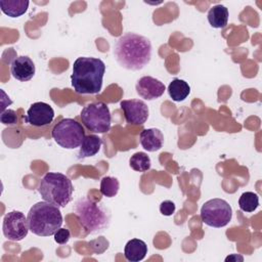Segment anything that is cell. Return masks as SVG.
<instances>
[{
    "instance_id": "1",
    "label": "cell",
    "mask_w": 262,
    "mask_h": 262,
    "mask_svg": "<svg viewBox=\"0 0 262 262\" xmlns=\"http://www.w3.org/2000/svg\"><path fill=\"white\" fill-rule=\"evenodd\" d=\"M114 55L122 68L139 71L150 61L151 43L144 36L128 32L115 43Z\"/></svg>"
},
{
    "instance_id": "2",
    "label": "cell",
    "mask_w": 262,
    "mask_h": 262,
    "mask_svg": "<svg viewBox=\"0 0 262 262\" xmlns=\"http://www.w3.org/2000/svg\"><path fill=\"white\" fill-rule=\"evenodd\" d=\"M105 64L100 58L81 56L73 63L72 86L79 94H97L101 91Z\"/></svg>"
},
{
    "instance_id": "3",
    "label": "cell",
    "mask_w": 262,
    "mask_h": 262,
    "mask_svg": "<svg viewBox=\"0 0 262 262\" xmlns=\"http://www.w3.org/2000/svg\"><path fill=\"white\" fill-rule=\"evenodd\" d=\"M27 219L30 230L39 236L53 235L62 225L59 208L45 201L33 205Z\"/></svg>"
},
{
    "instance_id": "4",
    "label": "cell",
    "mask_w": 262,
    "mask_h": 262,
    "mask_svg": "<svg viewBox=\"0 0 262 262\" xmlns=\"http://www.w3.org/2000/svg\"><path fill=\"white\" fill-rule=\"evenodd\" d=\"M38 191L45 202L63 208L72 201L74 187L71 179L64 174L48 172L40 180Z\"/></svg>"
},
{
    "instance_id": "5",
    "label": "cell",
    "mask_w": 262,
    "mask_h": 262,
    "mask_svg": "<svg viewBox=\"0 0 262 262\" xmlns=\"http://www.w3.org/2000/svg\"><path fill=\"white\" fill-rule=\"evenodd\" d=\"M74 212L82 227L89 233L103 231L110 224L111 215L106 209L87 196H82L76 202Z\"/></svg>"
},
{
    "instance_id": "6",
    "label": "cell",
    "mask_w": 262,
    "mask_h": 262,
    "mask_svg": "<svg viewBox=\"0 0 262 262\" xmlns=\"http://www.w3.org/2000/svg\"><path fill=\"white\" fill-rule=\"evenodd\" d=\"M54 141L63 148L74 149L79 147L85 137V130L81 123L74 119H62L52 129Z\"/></svg>"
},
{
    "instance_id": "7",
    "label": "cell",
    "mask_w": 262,
    "mask_h": 262,
    "mask_svg": "<svg viewBox=\"0 0 262 262\" xmlns=\"http://www.w3.org/2000/svg\"><path fill=\"white\" fill-rule=\"evenodd\" d=\"M81 120L84 126L95 133H106L111 129L112 115L107 104L103 101H95L87 104L81 112Z\"/></svg>"
},
{
    "instance_id": "8",
    "label": "cell",
    "mask_w": 262,
    "mask_h": 262,
    "mask_svg": "<svg viewBox=\"0 0 262 262\" xmlns=\"http://www.w3.org/2000/svg\"><path fill=\"white\" fill-rule=\"evenodd\" d=\"M232 217L230 205L222 199H212L204 203L201 208V219L208 226L223 227L229 223Z\"/></svg>"
},
{
    "instance_id": "9",
    "label": "cell",
    "mask_w": 262,
    "mask_h": 262,
    "mask_svg": "<svg viewBox=\"0 0 262 262\" xmlns=\"http://www.w3.org/2000/svg\"><path fill=\"white\" fill-rule=\"evenodd\" d=\"M29 230L28 219L20 211H11L4 216L2 231L7 239L19 242L28 235Z\"/></svg>"
},
{
    "instance_id": "10",
    "label": "cell",
    "mask_w": 262,
    "mask_h": 262,
    "mask_svg": "<svg viewBox=\"0 0 262 262\" xmlns=\"http://www.w3.org/2000/svg\"><path fill=\"white\" fill-rule=\"evenodd\" d=\"M127 123L131 125H142L146 122L149 111L146 103L140 99H126L120 102Z\"/></svg>"
},
{
    "instance_id": "11",
    "label": "cell",
    "mask_w": 262,
    "mask_h": 262,
    "mask_svg": "<svg viewBox=\"0 0 262 262\" xmlns=\"http://www.w3.org/2000/svg\"><path fill=\"white\" fill-rule=\"evenodd\" d=\"M24 119L28 124L34 127L47 126L54 119V111L48 103L38 101L29 107Z\"/></svg>"
},
{
    "instance_id": "12",
    "label": "cell",
    "mask_w": 262,
    "mask_h": 262,
    "mask_svg": "<svg viewBox=\"0 0 262 262\" xmlns=\"http://www.w3.org/2000/svg\"><path fill=\"white\" fill-rule=\"evenodd\" d=\"M135 89L141 98L146 100H154L164 94L166 87L160 80L150 76H144L137 81Z\"/></svg>"
},
{
    "instance_id": "13",
    "label": "cell",
    "mask_w": 262,
    "mask_h": 262,
    "mask_svg": "<svg viewBox=\"0 0 262 262\" xmlns=\"http://www.w3.org/2000/svg\"><path fill=\"white\" fill-rule=\"evenodd\" d=\"M35 72V63L29 56H16L10 63V73L12 77L18 81L26 82L31 80Z\"/></svg>"
},
{
    "instance_id": "14",
    "label": "cell",
    "mask_w": 262,
    "mask_h": 262,
    "mask_svg": "<svg viewBox=\"0 0 262 262\" xmlns=\"http://www.w3.org/2000/svg\"><path fill=\"white\" fill-rule=\"evenodd\" d=\"M139 141L141 146L147 151H157L164 144V135L158 128H148L140 132Z\"/></svg>"
},
{
    "instance_id": "15",
    "label": "cell",
    "mask_w": 262,
    "mask_h": 262,
    "mask_svg": "<svg viewBox=\"0 0 262 262\" xmlns=\"http://www.w3.org/2000/svg\"><path fill=\"white\" fill-rule=\"evenodd\" d=\"M147 254L146 244L138 238H132L127 242L124 248V256L128 261H141Z\"/></svg>"
},
{
    "instance_id": "16",
    "label": "cell",
    "mask_w": 262,
    "mask_h": 262,
    "mask_svg": "<svg viewBox=\"0 0 262 262\" xmlns=\"http://www.w3.org/2000/svg\"><path fill=\"white\" fill-rule=\"evenodd\" d=\"M101 144H102V140L97 135H94V134L85 135L78 151V159L81 160V159L89 158L96 155L99 151Z\"/></svg>"
},
{
    "instance_id": "17",
    "label": "cell",
    "mask_w": 262,
    "mask_h": 262,
    "mask_svg": "<svg viewBox=\"0 0 262 262\" xmlns=\"http://www.w3.org/2000/svg\"><path fill=\"white\" fill-rule=\"evenodd\" d=\"M29 4L28 0H0L1 11L10 17L23 15L28 10Z\"/></svg>"
},
{
    "instance_id": "18",
    "label": "cell",
    "mask_w": 262,
    "mask_h": 262,
    "mask_svg": "<svg viewBox=\"0 0 262 262\" xmlns=\"http://www.w3.org/2000/svg\"><path fill=\"white\" fill-rule=\"evenodd\" d=\"M228 9L221 4L212 6L208 11V21L215 29L226 27L228 21Z\"/></svg>"
},
{
    "instance_id": "19",
    "label": "cell",
    "mask_w": 262,
    "mask_h": 262,
    "mask_svg": "<svg viewBox=\"0 0 262 262\" xmlns=\"http://www.w3.org/2000/svg\"><path fill=\"white\" fill-rule=\"evenodd\" d=\"M168 93L174 101H182L189 95L190 86L184 80L175 78L168 86Z\"/></svg>"
},
{
    "instance_id": "20",
    "label": "cell",
    "mask_w": 262,
    "mask_h": 262,
    "mask_svg": "<svg viewBox=\"0 0 262 262\" xmlns=\"http://www.w3.org/2000/svg\"><path fill=\"white\" fill-rule=\"evenodd\" d=\"M130 167L137 172H145L150 169L151 161L150 158L143 151L135 152L129 160Z\"/></svg>"
},
{
    "instance_id": "21",
    "label": "cell",
    "mask_w": 262,
    "mask_h": 262,
    "mask_svg": "<svg viewBox=\"0 0 262 262\" xmlns=\"http://www.w3.org/2000/svg\"><path fill=\"white\" fill-rule=\"evenodd\" d=\"M239 209L244 212L251 213L254 212L259 206V196L253 191H246L242 193L238 199Z\"/></svg>"
},
{
    "instance_id": "22",
    "label": "cell",
    "mask_w": 262,
    "mask_h": 262,
    "mask_svg": "<svg viewBox=\"0 0 262 262\" xmlns=\"http://www.w3.org/2000/svg\"><path fill=\"white\" fill-rule=\"evenodd\" d=\"M120 188V182L116 177L105 176L100 181V192L106 198L117 195Z\"/></svg>"
},
{
    "instance_id": "23",
    "label": "cell",
    "mask_w": 262,
    "mask_h": 262,
    "mask_svg": "<svg viewBox=\"0 0 262 262\" xmlns=\"http://www.w3.org/2000/svg\"><path fill=\"white\" fill-rule=\"evenodd\" d=\"M0 121L4 125H15L17 123L16 113L10 108L4 110L3 112H1Z\"/></svg>"
},
{
    "instance_id": "24",
    "label": "cell",
    "mask_w": 262,
    "mask_h": 262,
    "mask_svg": "<svg viewBox=\"0 0 262 262\" xmlns=\"http://www.w3.org/2000/svg\"><path fill=\"white\" fill-rule=\"evenodd\" d=\"M71 237L70 230L67 228H59L55 233H54V241L59 244V245H64L69 242Z\"/></svg>"
},
{
    "instance_id": "25",
    "label": "cell",
    "mask_w": 262,
    "mask_h": 262,
    "mask_svg": "<svg viewBox=\"0 0 262 262\" xmlns=\"http://www.w3.org/2000/svg\"><path fill=\"white\" fill-rule=\"evenodd\" d=\"M175 204L169 200L162 202L160 205V212L164 216H171L175 212Z\"/></svg>"
},
{
    "instance_id": "26",
    "label": "cell",
    "mask_w": 262,
    "mask_h": 262,
    "mask_svg": "<svg viewBox=\"0 0 262 262\" xmlns=\"http://www.w3.org/2000/svg\"><path fill=\"white\" fill-rule=\"evenodd\" d=\"M243 260H244V258L237 254H232V255L226 257V259H225L226 262L227 261H243Z\"/></svg>"
}]
</instances>
